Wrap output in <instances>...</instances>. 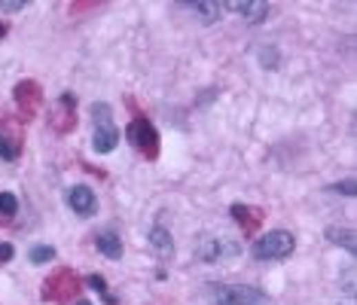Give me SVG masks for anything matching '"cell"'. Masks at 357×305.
<instances>
[{
	"instance_id": "cell-1",
	"label": "cell",
	"mask_w": 357,
	"mask_h": 305,
	"mask_svg": "<svg viewBox=\"0 0 357 305\" xmlns=\"http://www.w3.org/2000/svg\"><path fill=\"white\" fill-rule=\"evenodd\" d=\"M208 296L217 305H275L263 290L247 287V284H214Z\"/></svg>"
},
{
	"instance_id": "cell-2",
	"label": "cell",
	"mask_w": 357,
	"mask_h": 305,
	"mask_svg": "<svg viewBox=\"0 0 357 305\" xmlns=\"http://www.w3.org/2000/svg\"><path fill=\"white\" fill-rule=\"evenodd\" d=\"M92 119H95V132H92V147L98 153H110L113 147L119 144V132L113 125V110L107 104H95L92 107Z\"/></svg>"
},
{
	"instance_id": "cell-3",
	"label": "cell",
	"mask_w": 357,
	"mask_h": 305,
	"mask_svg": "<svg viewBox=\"0 0 357 305\" xmlns=\"http://www.w3.org/2000/svg\"><path fill=\"white\" fill-rule=\"evenodd\" d=\"M294 235L284 229H275V232H266L260 241L254 244V257L256 260H284L294 253Z\"/></svg>"
},
{
	"instance_id": "cell-4",
	"label": "cell",
	"mask_w": 357,
	"mask_h": 305,
	"mask_svg": "<svg viewBox=\"0 0 357 305\" xmlns=\"http://www.w3.org/2000/svg\"><path fill=\"white\" fill-rule=\"evenodd\" d=\"M128 140H132L134 150L141 156H147V159H156V156H159V134H156L153 123H147L144 116H138L128 125Z\"/></svg>"
},
{
	"instance_id": "cell-5",
	"label": "cell",
	"mask_w": 357,
	"mask_h": 305,
	"mask_svg": "<svg viewBox=\"0 0 357 305\" xmlns=\"http://www.w3.org/2000/svg\"><path fill=\"white\" fill-rule=\"evenodd\" d=\"M80 293V278L70 275L68 269H61L59 275H52L46 284H43V299H55V302H64L70 296Z\"/></svg>"
},
{
	"instance_id": "cell-6",
	"label": "cell",
	"mask_w": 357,
	"mask_h": 305,
	"mask_svg": "<svg viewBox=\"0 0 357 305\" xmlns=\"http://www.w3.org/2000/svg\"><path fill=\"white\" fill-rule=\"evenodd\" d=\"M21 153V125L10 116H0V156L3 159H19Z\"/></svg>"
},
{
	"instance_id": "cell-7",
	"label": "cell",
	"mask_w": 357,
	"mask_h": 305,
	"mask_svg": "<svg viewBox=\"0 0 357 305\" xmlns=\"http://www.w3.org/2000/svg\"><path fill=\"white\" fill-rule=\"evenodd\" d=\"M16 101L21 107V119H34L40 113V107H43L40 86H37V83H31V80L19 83V86H16Z\"/></svg>"
},
{
	"instance_id": "cell-8",
	"label": "cell",
	"mask_w": 357,
	"mask_h": 305,
	"mask_svg": "<svg viewBox=\"0 0 357 305\" xmlns=\"http://www.w3.org/2000/svg\"><path fill=\"white\" fill-rule=\"evenodd\" d=\"M68 204L76 211L80 217H89V214H95V208H98V202H95V193H92L89 187H74L68 193Z\"/></svg>"
},
{
	"instance_id": "cell-9",
	"label": "cell",
	"mask_w": 357,
	"mask_h": 305,
	"mask_svg": "<svg viewBox=\"0 0 357 305\" xmlns=\"http://www.w3.org/2000/svg\"><path fill=\"white\" fill-rule=\"evenodd\" d=\"M74 104H76V98L70 95V92H64V95L59 98V110L52 113V119H55V129L59 132H70L74 129Z\"/></svg>"
},
{
	"instance_id": "cell-10",
	"label": "cell",
	"mask_w": 357,
	"mask_h": 305,
	"mask_svg": "<svg viewBox=\"0 0 357 305\" xmlns=\"http://www.w3.org/2000/svg\"><path fill=\"white\" fill-rule=\"evenodd\" d=\"M226 10H232V12H238V16H245L251 25H256L260 19L269 16V6H266V3H247V0H241V3H229Z\"/></svg>"
},
{
	"instance_id": "cell-11",
	"label": "cell",
	"mask_w": 357,
	"mask_h": 305,
	"mask_svg": "<svg viewBox=\"0 0 357 305\" xmlns=\"http://www.w3.org/2000/svg\"><path fill=\"white\" fill-rule=\"evenodd\" d=\"M95 244H98V251H101L107 260H119V257H123V241H119V235H113V232H98Z\"/></svg>"
},
{
	"instance_id": "cell-12",
	"label": "cell",
	"mask_w": 357,
	"mask_h": 305,
	"mask_svg": "<svg viewBox=\"0 0 357 305\" xmlns=\"http://www.w3.org/2000/svg\"><path fill=\"white\" fill-rule=\"evenodd\" d=\"M232 217L241 223V229L251 235V232H256V226H260V211H251L247 204H232Z\"/></svg>"
},
{
	"instance_id": "cell-13",
	"label": "cell",
	"mask_w": 357,
	"mask_h": 305,
	"mask_svg": "<svg viewBox=\"0 0 357 305\" xmlns=\"http://www.w3.org/2000/svg\"><path fill=\"white\" fill-rule=\"evenodd\" d=\"M150 244H153V253L159 260H168L171 253H174V247H171V235L165 229H153V232H150Z\"/></svg>"
},
{
	"instance_id": "cell-14",
	"label": "cell",
	"mask_w": 357,
	"mask_h": 305,
	"mask_svg": "<svg viewBox=\"0 0 357 305\" xmlns=\"http://www.w3.org/2000/svg\"><path fill=\"white\" fill-rule=\"evenodd\" d=\"M190 10H192V16H198L205 25H211V22H217V19H220L223 6H220V3H192Z\"/></svg>"
},
{
	"instance_id": "cell-15",
	"label": "cell",
	"mask_w": 357,
	"mask_h": 305,
	"mask_svg": "<svg viewBox=\"0 0 357 305\" xmlns=\"http://www.w3.org/2000/svg\"><path fill=\"white\" fill-rule=\"evenodd\" d=\"M327 238H330V241H342L345 251H354V232L351 229H336V226H333V229H327Z\"/></svg>"
},
{
	"instance_id": "cell-16",
	"label": "cell",
	"mask_w": 357,
	"mask_h": 305,
	"mask_svg": "<svg viewBox=\"0 0 357 305\" xmlns=\"http://www.w3.org/2000/svg\"><path fill=\"white\" fill-rule=\"evenodd\" d=\"M16 211H19L16 196H12V193H0V214H3V217H12Z\"/></svg>"
},
{
	"instance_id": "cell-17",
	"label": "cell",
	"mask_w": 357,
	"mask_h": 305,
	"mask_svg": "<svg viewBox=\"0 0 357 305\" xmlns=\"http://www.w3.org/2000/svg\"><path fill=\"white\" fill-rule=\"evenodd\" d=\"M89 287H95L98 293H104L107 305H116V296H113L110 290H107V284H104V278H101V275H92V278H89Z\"/></svg>"
},
{
	"instance_id": "cell-18",
	"label": "cell",
	"mask_w": 357,
	"mask_h": 305,
	"mask_svg": "<svg viewBox=\"0 0 357 305\" xmlns=\"http://www.w3.org/2000/svg\"><path fill=\"white\" fill-rule=\"evenodd\" d=\"M52 257H55L52 247H34L31 251V262H49Z\"/></svg>"
},
{
	"instance_id": "cell-19",
	"label": "cell",
	"mask_w": 357,
	"mask_h": 305,
	"mask_svg": "<svg viewBox=\"0 0 357 305\" xmlns=\"http://www.w3.org/2000/svg\"><path fill=\"white\" fill-rule=\"evenodd\" d=\"M0 10H3V12H16V10H25V0H0Z\"/></svg>"
},
{
	"instance_id": "cell-20",
	"label": "cell",
	"mask_w": 357,
	"mask_h": 305,
	"mask_svg": "<svg viewBox=\"0 0 357 305\" xmlns=\"http://www.w3.org/2000/svg\"><path fill=\"white\" fill-rule=\"evenodd\" d=\"M336 193H345V196H354V183L351 180H345V183H339V187H333Z\"/></svg>"
},
{
	"instance_id": "cell-21",
	"label": "cell",
	"mask_w": 357,
	"mask_h": 305,
	"mask_svg": "<svg viewBox=\"0 0 357 305\" xmlns=\"http://www.w3.org/2000/svg\"><path fill=\"white\" fill-rule=\"evenodd\" d=\"M6 260H12V247L10 244H0V262H6Z\"/></svg>"
},
{
	"instance_id": "cell-22",
	"label": "cell",
	"mask_w": 357,
	"mask_h": 305,
	"mask_svg": "<svg viewBox=\"0 0 357 305\" xmlns=\"http://www.w3.org/2000/svg\"><path fill=\"white\" fill-rule=\"evenodd\" d=\"M3 34H6V28H3V25H0V37H3Z\"/></svg>"
},
{
	"instance_id": "cell-23",
	"label": "cell",
	"mask_w": 357,
	"mask_h": 305,
	"mask_svg": "<svg viewBox=\"0 0 357 305\" xmlns=\"http://www.w3.org/2000/svg\"><path fill=\"white\" fill-rule=\"evenodd\" d=\"M76 305H92V302H85V299H80V302H76Z\"/></svg>"
}]
</instances>
